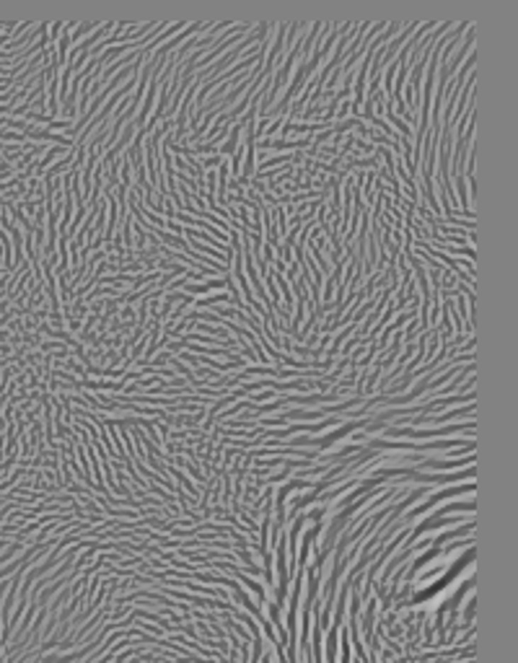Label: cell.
I'll return each instance as SVG.
<instances>
[{"mask_svg":"<svg viewBox=\"0 0 518 663\" xmlns=\"http://www.w3.org/2000/svg\"><path fill=\"white\" fill-rule=\"evenodd\" d=\"M474 495V482H466V484H458V487H444V490H438V492H433L428 500H422V503H417V506L410 511V513H405V518L402 521L405 523H410L412 526V521L417 518V516H422V513H428L430 508H436L438 503H444V500H449V498H454V495Z\"/></svg>","mask_w":518,"mask_h":663,"instance_id":"1","label":"cell"},{"mask_svg":"<svg viewBox=\"0 0 518 663\" xmlns=\"http://www.w3.org/2000/svg\"><path fill=\"white\" fill-rule=\"evenodd\" d=\"M223 277H213V280H208V283H187L184 285V291H187V296L192 293V296H205V293L210 291H218V288H223Z\"/></svg>","mask_w":518,"mask_h":663,"instance_id":"2","label":"cell"},{"mask_svg":"<svg viewBox=\"0 0 518 663\" xmlns=\"http://www.w3.org/2000/svg\"><path fill=\"white\" fill-rule=\"evenodd\" d=\"M89 31H96V23H94V21L81 23V26H78V29H75L73 34H70V42H73V45H75V42H78V39H81L83 34H89Z\"/></svg>","mask_w":518,"mask_h":663,"instance_id":"3","label":"cell"},{"mask_svg":"<svg viewBox=\"0 0 518 663\" xmlns=\"http://www.w3.org/2000/svg\"><path fill=\"white\" fill-rule=\"evenodd\" d=\"M247 396H249V402H252V404L267 402V399H278V394H275L272 389H264L262 394H247Z\"/></svg>","mask_w":518,"mask_h":663,"instance_id":"4","label":"cell"},{"mask_svg":"<svg viewBox=\"0 0 518 663\" xmlns=\"http://www.w3.org/2000/svg\"><path fill=\"white\" fill-rule=\"evenodd\" d=\"M120 313L125 321H135V308H133V303H125V308H120Z\"/></svg>","mask_w":518,"mask_h":663,"instance_id":"5","label":"cell"}]
</instances>
